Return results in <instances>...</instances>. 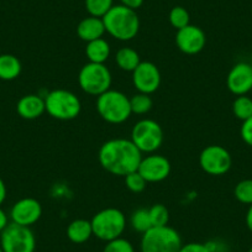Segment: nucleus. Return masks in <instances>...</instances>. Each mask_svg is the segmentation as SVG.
I'll use <instances>...</instances> for the list:
<instances>
[{"instance_id": "6ab92c4d", "label": "nucleus", "mask_w": 252, "mask_h": 252, "mask_svg": "<svg viewBox=\"0 0 252 252\" xmlns=\"http://www.w3.org/2000/svg\"><path fill=\"white\" fill-rule=\"evenodd\" d=\"M23 71V64L16 56L10 53L0 55V79L10 82L18 78Z\"/></svg>"}, {"instance_id": "39448f33", "label": "nucleus", "mask_w": 252, "mask_h": 252, "mask_svg": "<svg viewBox=\"0 0 252 252\" xmlns=\"http://www.w3.org/2000/svg\"><path fill=\"white\" fill-rule=\"evenodd\" d=\"M93 236L101 241H111L121 237L126 229V217L118 208H105L92 218Z\"/></svg>"}, {"instance_id": "72a5a7b5", "label": "nucleus", "mask_w": 252, "mask_h": 252, "mask_svg": "<svg viewBox=\"0 0 252 252\" xmlns=\"http://www.w3.org/2000/svg\"><path fill=\"white\" fill-rule=\"evenodd\" d=\"M119 1H120L121 5L132 9V10H137L144 4V0H119Z\"/></svg>"}, {"instance_id": "cd10ccee", "label": "nucleus", "mask_w": 252, "mask_h": 252, "mask_svg": "<svg viewBox=\"0 0 252 252\" xmlns=\"http://www.w3.org/2000/svg\"><path fill=\"white\" fill-rule=\"evenodd\" d=\"M234 195L240 203L246 205L252 204V179H244L235 186Z\"/></svg>"}, {"instance_id": "2eb2a0df", "label": "nucleus", "mask_w": 252, "mask_h": 252, "mask_svg": "<svg viewBox=\"0 0 252 252\" xmlns=\"http://www.w3.org/2000/svg\"><path fill=\"white\" fill-rule=\"evenodd\" d=\"M226 86L234 95H247L252 91V64L247 62L234 64L227 73Z\"/></svg>"}, {"instance_id": "1a4fd4ad", "label": "nucleus", "mask_w": 252, "mask_h": 252, "mask_svg": "<svg viewBox=\"0 0 252 252\" xmlns=\"http://www.w3.org/2000/svg\"><path fill=\"white\" fill-rule=\"evenodd\" d=\"M0 246L4 252H35V234L29 226L10 222L0 232Z\"/></svg>"}, {"instance_id": "a878e982", "label": "nucleus", "mask_w": 252, "mask_h": 252, "mask_svg": "<svg viewBox=\"0 0 252 252\" xmlns=\"http://www.w3.org/2000/svg\"><path fill=\"white\" fill-rule=\"evenodd\" d=\"M114 6V0H86V9L91 16L103 18Z\"/></svg>"}, {"instance_id": "473e14b6", "label": "nucleus", "mask_w": 252, "mask_h": 252, "mask_svg": "<svg viewBox=\"0 0 252 252\" xmlns=\"http://www.w3.org/2000/svg\"><path fill=\"white\" fill-rule=\"evenodd\" d=\"M207 247L209 249L210 252H226L225 250V245L221 242L217 241V240H213V241L205 242Z\"/></svg>"}, {"instance_id": "2f4dec72", "label": "nucleus", "mask_w": 252, "mask_h": 252, "mask_svg": "<svg viewBox=\"0 0 252 252\" xmlns=\"http://www.w3.org/2000/svg\"><path fill=\"white\" fill-rule=\"evenodd\" d=\"M179 252H210L209 249L205 244L200 242H189V244L183 245L179 250Z\"/></svg>"}, {"instance_id": "7c9ffc66", "label": "nucleus", "mask_w": 252, "mask_h": 252, "mask_svg": "<svg viewBox=\"0 0 252 252\" xmlns=\"http://www.w3.org/2000/svg\"><path fill=\"white\" fill-rule=\"evenodd\" d=\"M240 136L245 144L252 147V116L242 121V125L240 127Z\"/></svg>"}, {"instance_id": "c756f323", "label": "nucleus", "mask_w": 252, "mask_h": 252, "mask_svg": "<svg viewBox=\"0 0 252 252\" xmlns=\"http://www.w3.org/2000/svg\"><path fill=\"white\" fill-rule=\"evenodd\" d=\"M103 252H135L134 245L124 237H118L108 241L104 246Z\"/></svg>"}, {"instance_id": "c85d7f7f", "label": "nucleus", "mask_w": 252, "mask_h": 252, "mask_svg": "<svg viewBox=\"0 0 252 252\" xmlns=\"http://www.w3.org/2000/svg\"><path fill=\"white\" fill-rule=\"evenodd\" d=\"M125 186L132 193H141L146 189L147 182L145 181L144 177L137 171L131 172V173L126 174L125 177Z\"/></svg>"}, {"instance_id": "0eeeda50", "label": "nucleus", "mask_w": 252, "mask_h": 252, "mask_svg": "<svg viewBox=\"0 0 252 252\" xmlns=\"http://www.w3.org/2000/svg\"><path fill=\"white\" fill-rule=\"evenodd\" d=\"M78 83L84 93L99 96L110 89L113 77L110 69L104 63L88 62L79 71Z\"/></svg>"}, {"instance_id": "e433bc0d", "label": "nucleus", "mask_w": 252, "mask_h": 252, "mask_svg": "<svg viewBox=\"0 0 252 252\" xmlns=\"http://www.w3.org/2000/svg\"><path fill=\"white\" fill-rule=\"evenodd\" d=\"M245 221H246L247 229L252 232V204L249 205V210H247V213H246Z\"/></svg>"}, {"instance_id": "aec40b11", "label": "nucleus", "mask_w": 252, "mask_h": 252, "mask_svg": "<svg viewBox=\"0 0 252 252\" xmlns=\"http://www.w3.org/2000/svg\"><path fill=\"white\" fill-rule=\"evenodd\" d=\"M86 56L89 62L105 63L110 56V45L103 37L87 42Z\"/></svg>"}, {"instance_id": "b1692460", "label": "nucleus", "mask_w": 252, "mask_h": 252, "mask_svg": "<svg viewBox=\"0 0 252 252\" xmlns=\"http://www.w3.org/2000/svg\"><path fill=\"white\" fill-rule=\"evenodd\" d=\"M130 106H131L132 114L136 115H145L150 113V110L154 106V100L150 96V94L137 93L130 98Z\"/></svg>"}, {"instance_id": "6e6552de", "label": "nucleus", "mask_w": 252, "mask_h": 252, "mask_svg": "<svg viewBox=\"0 0 252 252\" xmlns=\"http://www.w3.org/2000/svg\"><path fill=\"white\" fill-rule=\"evenodd\" d=\"M130 140L142 154H155L163 144V130L157 121L142 119L132 127Z\"/></svg>"}, {"instance_id": "f8f14e48", "label": "nucleus", "mask_w": 252, "mask_h": 252, "mask_svg": "<svg viewBox=\"0 0 252 252\" xmlns=\"http://www.w3.org/2000/svg\"><path fill=\"white\" fill-rule=\"evenodd\" d=\"M137 172L145 178L147 183L162 182L171 173V163L162 155L149 154V156L142 157Z\"/></svg>"}, {"instance_id": "c9c22d12", "label": "nucleus", "mask_w": 252, "mask_h": 252, "mask_svg": "<svg viewBox=\"0 0 252 252\" xmlns=\"http://www.w3.org/2000/svg\"><path fill=\"white\" fill-rule=\"evenodd\" d=\"M6 194H8V190H6V186H5V183H4L3 178L0 177V205L5 202Z\"/></svg>"}, {"instance_id": "a211bd4d", "label": "nucleus", "mask_w": 252, "mask_h": 252, "mask_svg": "<svg viewBox=\"0 0 252 252\" xmlns=\"http://www.w3.org/2000/svg\"><path fill=\"white\" fill-rule=\"evenodd\" d=\"M67 237L73 244H84L89 241L93 236V229H92L91 220L87 219H76L69 222L67 226Z\"/></svg>"}, {"instance_id": "9d476101", "label": "nucleus", "mask_w": 252, "mask_h": 252, "mask_svg": "<svg viewBox=\"0 0 252 252\" xmlns=\"http://www.w3.org/2000/svg\"><path fill=\"white\" fill-rule=\"evenodd\" d=\"M199 166L210 176H222L231 168L232 157L225 147L210 145L200 152Z\"/></svg>"}, {"instance_id": "f704fd0d", "label": "nucleus", "mask_w": 252, "mask_h": 252, "mask_svg": "<svg viewBox=\"0 0 252 252\" xmlns=\"http://www.w3.org/2000/svg\"><path fill=\"white\" fill-rule=\"evenodd\" d=\"M9 224H10V222H9L8 214H6V213L4 212L1 208H0V232L3 231V230L5 229Z\"/></svg>"}, {"instance_id": "bb28decb", "label": "nucleus", "mask_w": 252, "mask_h": 252, "mask_svg": "<svg viewBox=\"0 0 252 252\" xmlns=\"http://www.w3.org/2000/svg\"><path fill=\"white\" fill-rule=\"evenodd\" d=\"M150 219H151L152 226H166L169 221V212L163 204H154L149 208Z\"/></svg>"}, {"instance_id": "4468645a", "label": "nucleus", "mask_w": 252, "mask_h": 252, "mask_svg": "<svg viewBox=\"0 0 252 252\" xmlns=\"http://www.w3.org/2000/svg\"><path fill=\"white\" fill-rule=\"evenodd\" d=\"M207 43V36L200 28L195 25H187L186 28L177 30L176 45L186 55H197Z\"/></svg>"}, {"instance_id": "20e7f679", "label": "nucleus", "mask_w": 252, "mask_h": 252, "mask_svg": "<svg viewBox=\"0 0 252 252\" xmlns=\"http://www.w3.org/2000/svg\"><path fill=\"white\" fill-rule=\"evenodd\" d=\"M46 111L53 119L69 121L81 114L82 103L78 96L67 89H55L45 96Z\"/></svg>"}, {"instance_id": "58836bf2", "label": "nucleus", "mask_w": 252, "mask_h": 252, "mask_svg": "<svg viewBox=\"0 0 252 252\" xmlns=\"http://www.w3.org/2000/svg\"><path fill=\"white\" fill-rule=\"evenodd\" d=\"M247 252H252V247H251V249H250V250H249V251H247Z\"/></svg>"}, {"instance_id": "dca6fc26", "label": "nucleus", "mask_w": 252, "mask_h": 252, "mask_svg": "<svg viewBox=\"0 0 252 252\" xmlns=\"http://www.w3.org/2000/svg\"><path fill=\"white\" fill-rule=\"evenodd\" d=\"M16 111L25 120H35L46 111L45 98L38 94H28L19 99Z\"/></svg>"}, {"instance_id": "7ed1b4c3", "label": "nucleus", "mask_w": 252, "mask_h": 252, "mask_svg": "<svg viewBox=\"0 0 252 252\" xmlns=\"http://www.w3.org/2000/svg\"><path fill=\"white\" fill-rule=\"evenodd\" d=\"M96 111L109 124L125 123L132 114L130 98L123 92L109 89L96 99Z\"/></svg>"}, {"instance_id": "f257e3e1", "label": "nucleus", "mask_w": 252, "mask_h": 252, "mask_svg": "<svg viewBox=\"0 0 252 252\" xmlns=\"http://www.w3.org/2000/svg\"><path fill=\"white\" fill-rule=\"evenodd\" d=\"M98 159L108 173L125 177L137 171L142 159V152L130 139H111L100 146Z\"/></svg>"}, {"instance_id": "f03ea898", "label": "nucleus", "mask_w": 252, "mask_h": 252, "mask_svg": "<svg viewBox=\"0 0 252 252\" xmlns=\"http://www.w3.org/2000/svg\"><path fill=\"white\" fill-rule=\"evenodd\" d=\"M105 31L119 41H130L137 36L140 31V19L136 10L121 5H114L103 16Z\"/></svg>"}, {"instance_id": "ddd939ff", "label": "nucleus", "mask_w": 252, "mask_h": 252, "mask_svg": "<svg viewBox=\"0 0 252 252\" xmlns=\"http://www.w3.org/2000/svg\"><path fill=\"white\" fill-rule=\"evenodd\" d=\"M42 217V205L35 198H21L13 205L10 210L11 222L23 226L36 224Z\"/></svg>"}, {"instance_id": "423d86ee", "label": "nucleus", "mask_w": 252, "mask_h": 252, "mask_svg": "<svg viewBox=\"0 0 252 252\" xmlns=\"http://www.w3.org/2000/svg\"><path fill=\"white\" fill-rule=\"evenodd\" d=\"M182 244V237L179 232L173 227L168 226H152L142 234L140 242L141 252H179Z\"/></svg>"}, {"instance_id": "4be33fe9", "label": "nucleus", "mask_w": 252, "mask_h": 252, "mask_svg": "<svg viewBox=\"0 0 252 252\" xmlns=\"http://www.w3.org/2000/svg\"><path fill=\"white\" fill-rule=\"evenodd\" d=\"M130 225L135 231L140 232V234H144L147 230L151 229L152 224L151 219H150L149 209L140 208V209L135 210L130 217Z\"/></svg>"}, {"instance_id": "5701e85b", "label": "nucleus", "mask_w": 252, "mask_h": 252, "mask_svg": "<svg viewBox=\"0 0 252 252\" xmlns=\"http://www.w3.org/2000/svg\"><path fill=\"white\" fill-rule=\"evenodd\" d=\"M232 113L235 118L245 121L252 116V98L247 95H239L232 103Z\"/></svg>"}, {"instance_id": "412c9836", "label": "nucleus", "mask_w": 252, "mask_h": 252, "mask_svg": "<svg viewBox=\"0 0 252 252\" xmlns=\"http://www.w3.org/2000/svg\"><path fill=\"white\" fill-rule=\"evenodd\" d=\"M141 62L139 52L131 47H121L115 55L116 66L124 72H134Z\"/></svg>"}, {"instance_id": "9b49d317", "label": "nucleus", "mask_w": 252, "mask_h": 252, "mask_svg": "<svg viewBox=\"0 0 252 252\" xmlns=\"http://www.w3.org/2000/svg\"><path fill=\"white\" fill-rule=\"evenodd\" d=\"M161 72L155 63L144 61L132 72V84L139 93L150 94L157 91L161 86Z\"/></svg>"}, {"instance_id": "393cba45", "label": "nucleus", "mask_w": 252, "mask_h": 252, "mask_svg": "<svg viewBox=\"0 0 252 252\" xmlns=\"http://www.w3.org/2000/svg\"><path fill=\"white\" fill-rule=\"evenodd\" d=\"M169 24L173 26L176 30H179V29L186 28L187 25L190 24V16H189L188 10L183 6H174V8L171 9L169 11Z\"/></svg>"}, {"instance_id": "f3484780", "label": "nucleus", "mask_w": 252, "mask_h": 252, "mask_svg": "<svg viewBox=\"0 0 252 252\" xmlns=\"http://www.w3.org/2000/svg\"><path fill=\"white\" fill-rule=\"evenodd\" d=\"M105 32V26H104L101 18L89 15L88 18H84L83 20L79 21V24L77 25V35L86 42L101 38Z\"/></svg>"}, {"instance_id": "4c0bfd02", "label": "nucleus", "mask_w": 252, "mask_h": 252, "mask_svg": "<svg viewBox=\"0 0 252 252\" xmlns=\"http://www.w3.org/2000/svg\"><path fill=\"white\" fill-rule=\"evenodd\" d=\"M0 252H4L3 249H1V246H0Z\"/></svg>"}]
</instances>
